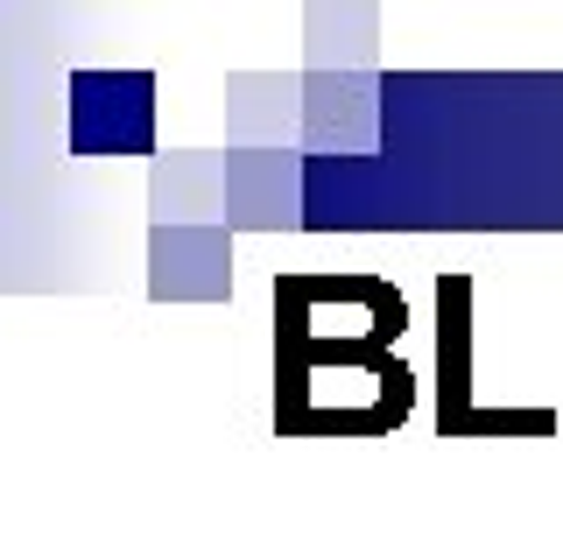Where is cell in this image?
<instances>
[{"label":"cell","instance_id":"2","mask_svg":"<svg viewBox=\"0 0 563 542\" xmlns=\"http://www.w3.org/2000/svg\"><path fill=\"white\" fill-rule=\"evenodd\" d=\"M437 430L444 436H556V409H486L472 380V275H437Z\"/></svg>","mask_w":563,"mask_h":542},{"label":"cell","instance_id":"1","mask_svg":"<svg viewBox=\"0 0 563 542\" xmlns=\"http://www.w3.org/2000/svg\"><path fill=\"white\" fill-rule=\"evenodd\" d=\"M401 331H409V303L387 275L366 268V289L352 303V318H339V331L324 324V310L303 296L296 268L275 275V430L303 436L310 409L324 401L331 374L360 380L395 423L416 416V374L401 366Z\"/></svg>","mask_w":563,"mask_h":542}]
</instances>
